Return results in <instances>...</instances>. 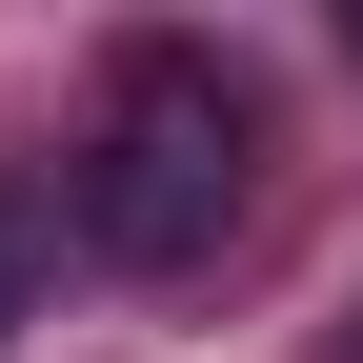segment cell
<instances>
[{"instance_id": "6da1fadb", "label": "cell", "mask_w": 363, "mask_h": 363, "mask_svg": "<svg viewBox=\"0 0 363 363\" xmlns=\"http://www.w3.org/2000/svg\"><path fill=\"white\" fill-rule=\"evenodd\" d=\"M242 182H262L242 81H222L202 40H142V61L101 81V142H81V242H101V262H142V283H182V262H222Z\"/></svg>"}, {"instance_id": "7a4b0ae2", "label": "cell", "mask_w": 363, "mask_h": 363, "mask_svg": "<svg viewBox=\"0 0 363 363\" xmlns=\"http://www.w3.org/2000/svg\"><path fill=\"white\" fill-rule=\"evenodd\" d=\"M21 323H40V202L0 182V343H21Z\"/></svg>"}, {"instance_id": "3957f363", "label": "cell", "mask_w": 363, "mask_h": 363, "mask_svg": "<svg viewBox=\"0 0 363 363\" xmlns=\"http://www.w3.org/2000/svg\"><path fill=\"white\" fill-rule=\"evenodd\" d=\"M343 40H363V21H343Z\"/></svg>"}, {"instance_id": "277c9868", "label": "cell", "mask_w": 363, "mask_h": 363, "mask_svg": "<svg viewBox=\"0 0 363 363\" xmlns=\"http://www.w3.org/2000/svg\"><path fill=\"white\" fill-rule=\"evenodd\" d=\"M343 363H363V343H343Z\"/></svg>"}]
</instances>
